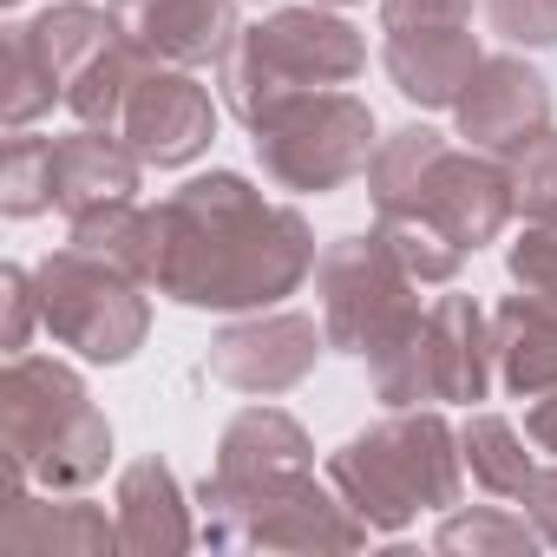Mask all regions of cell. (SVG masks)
Returning a JSON list of instances; mask_svg holds the SVG:
<instances>
[{"mask_svg":"<svg viewBox=\"0 0 557 557\" xmlns=\"http://www.w3.org/2000/svg\"><path fill=\"white\" fill-rule=\"evenodd\" d=\"M112 518H119V544L138 550V557H171V550H190L203 537L190 524V498H184V485L164 459H132L119 472Z\"/></svg>","mask_w":557,"mask_h":557,"instance_id":"obj_18","label":"cell"},{"mask_svg":"<svg viewBox=\"0 0 557 557\" xmlns=\"http://www.w3.org/2000/svg\"><path fill=\"white\" fill-rule=\"evenodd\" d=\"M119 132H125V145H132L151 171H184V164H197V158L210 151V138H216L210 86H203L190 66L138 60L132 92H125V112H119Z\"/></svg>","mask_w":557,"mask_h":557,"instance_id":"obj_10","label":"cell"},{"mask_svg":"<svg viewBox=\"0 0 557 557\" xmlns=\"http://www.w3.org/2000/svg\"><path fill=\"white\" fill-rule=\"evenodd\" d=\"M203 544L210 550H361L368 518L309 472H262V479H197Z\"/></svg>","mask_w":557,"mask_h":557,"instance_id":"obj_5","label":"cell"},{"mask_svg":"<svg viewBox=\"0 0 557 557\" xmlns=\"http://www.w3.org/2000/svg\"><path fill=\"white\" fill-rule=\"evenodd\" d=\"M368 203L374 216H426L440 223L466 256L498 243L511 223V171L498 151H459L433 125H400L368 158Z\"/></svg>","mask_w":557,"mask_h":557,"instance_id":"obj_3","label":"cell"},{"mask_svg":"<svg viewBox=\"0 0 557 557\" xmlns=\"http://www.w3.org/2000/svg\"><path fill=\"white\" fill-rule=\"evenodd\" d=\"M381 27H420V21H472V0H374Z\"/></svg>","mask_w":557,"mask_h":557,"instance_id":"obj_33","label":"cell"},{"mask_svg":"<svg viewBox=\"0 0 557 557\" xmlns=\"http://www.w3.org/2000/svg\"><path fill=\"white\" fill-rule=\"evenodd\" d=\"M73 243L112 256L119 269L138 275V283H151V275H158V203L125 197V203L92 210V216H73Z\"/></svg>","mask_w":557,"mask_h":557,"instance_id":"obj_22","label":"cell"},{"mask_svg":"<svg viewBox=\"0 0 557 557\" xmlns=\"http://www.w3.org/2000/svg\"><path fill=\"white\" fill-rule=\"evenodd\" d=\"M485 21L511 47H531V53L557 47V0H485Z\"/></svg>","mask_w":557,"mask_h":557,"instance_id":"obj_31","label":"cell"},{"mask_svg":"<svg viewBox=\"0 0 557 557\" xmlns=\"http://www.w3.org/2000/svg\"><path fill=\"white\" fill-rule=\"evenodd\" d=\"M329 329L296 309H249L210 335V374L236 394H289L315 374Z\"/></svg>","mask_w":557,"mask_h":557,"instance_id":"obj_11","label":"cell"},{"mask_svg":"<svg viewBox=\"0 0 557 557\" xmlns=\"http://www.w3.org/2000/svg\"><path fill=\"white\" fill-rule=\"evenodd\" d=\"M0 453H8V498L34 479L47 492H86L112 466V420L92 407L86 381L53 355H8L0 374Z\"/></svg>","mask_w":557,"mask_h":557,"instance_id":"obj_2","label":"cell"},{"mask_svg":"<svg viewBox=\"0 0 557 557\" xmlns=\"http://www.w3.org/2000/svg\"><path fill=\"white\" fill-rule=\"evenodd\" d=\"M0 550L8 557H106V550H125L119 544V518H106V505L92 498H0Z\"/></svg>","mask_w":557,"mask_h":557,"instance_id":"obj_15","label":"cell"},{"mask_svg":"<svg viewBox=\"0 0 557 557\" xmlns=\"http://www.w3.org/2000/svg\"><path fill=\"white\" fill-rule=\"evenodd\" d=\"M420 289L407 275V262L394 256V243L381 230H361V236H335L315 262V296H322V329H329V348L374 368L400 348L420 342L426 329V309H420Z\"/></svg>","mask_w":557,"mask_h":557,"instance_id":"obj_7","label":"cell"},{"mask_svg":"<svg viewBox=\"0 0 557 557\" xmlns=\"http://www.w3.org/2000/svg\"><path fill=\"white\" fill-rule=\"evenodd\" d=\"M368 66V40L335 14V8H275L256 27L236 34V47L216 66L223 106L249 125L262 106L289 99V92H322V86H348Z\"/></svg>","mask_w":557,"mask_h":557,"instance_id":"obj_6","label":"cell"},{"mask_svg":"<svg viewBox=\"0 0 557 557\" xmlns=\"http://www.w3.org/2000/svg\"><path fill=\"white\" fill-rule=\"evenodd\" d=\"M0 210L14 223H27L40 210H60V197H53V138L8 132V145H0Z\"/></svg>","mask_w":557,"mask_h":557,"instance_id":"obj_26","label":"cell"},{"mask_svg":"<svg viewBox=\"0 0 557 557\" xmlns=\"http://www.w3.org/2000/svg\"><path fill=\"white\" fill-rule=\"evenodd\" d=\"M145 158L125 145V132H106V125H79L73 138H53V197H60V216H92L106 203H125L138 197L145 184Z\"/></svg>","mask_w":557,"mask_h":557,"instance_id":"obj_16","label":"cell"},{"mask_svg":"<svg viewBox=\"0 0 557 557\" xmlns=\"http://www.w3.org/2000/svg\"><path fill=\"white\" fill-rule=\"evenodd\" d=\"M453 119H459V138L472 151H498L505 158L518 138L550 125V86H544L537 66H524V53H485L472 86H466V99L453 106Z\"/></svg>","mask_w":557,"mask_h":557,"instance_id":"obj_14","label":"cell"},{"mask_svg":"<svg viewBox=\"0 0 557 557\" xmlns=\"http://www.w3.org/2000/svg\"><path fill=\"white\" fill-rule=\"evenodd\" d=\"M27 40H34V53L47 60V73L60 79V92L119 40V21H112V8H92V0H60V8H47V14H34L27 21ZM66 106V99H60Z\"/></svg>","mask_w":557,"mask_h":557,"instance_id":"obj_21","label":"cell"},{"mask_svg":"<svg viewBox=\"0 0 557 557\" xmlns=\"http://www.w3.org/2000/svg\"><path fill=\"white\" fill-rule=\"evenodd\" d=\"M492 315L472 296H440L426 309V381H433V407H472L492 394Z\"/></svg>","mask_w":557,"mask_h":557,"instance_id":"obj_17","label":"cell"},{"mask_svg":"<svg viewBox=\"0 0 557 557\" xmlns=\"http://www.w3.org/2000/svg\"><path fill=\"white\" fill-rule=\"evenodd\" d=\"M0 8H21V0H0Z\"/></svg>","mask_w":557,"mask_h":557,"instance_id":"obj_37","label":"cell"},{"mask_svg":"<svg viewBox=\"0 0 557 557\" xmlns=\"http://www.w3.org/2000/svg\"><path fill=\"white\" fill-rule=\"evenodd\" d=\"M34 283H40V322L60 348H73L92 368H119L145 348L151 335V283H138L132 269H119L99 249H47L34 262Z\"/></svg>","mask_w":557,"mask_h":557,"instance_id":"obj_9","label":"cell"},{"mask_svg":"<svg viewBox=\"0 0 557 557\" xmlns=\"http://www.w3.org/2000/svg\"><path fill=\"white\" fill-rule=\"evenodd\" d=\"M505 171H511V203L531 223H557V125L518 138L505 151Z\"/></svg>","mask_w":557,"mask_h":557,"instance_id":"obj_29","label":"cell"},{"mask_svg":"<svg viewBox=\"0 0 557 557\" xmlns=\"http://www.w3.org/2000/svg\"><path fill=\"white\" fill-rule=\"evenodd\" d=\"M505 269H511V283L524 296L557 309V223H524L518 243L505 249Z\"/></svg>","mask_w":557,"mask_h":557,"instance_id":"obj_30","label":"cell"},{"mask_svg":"<svg viewBox=\"0 0 557 557\" xmlns=\"http://www.w3.org/2000/svg\"><path fill=\"white\" fill-rule=\"evenodd\" d=\"M479 34L472 21H420V27H387L381 66L394 79V92L420 112H453L479 73Z\"/></svg>","mask_w":557,"mask_h":557,"instance_id":"obj_13","label":"cell"},{"mask_svg":"<svg viewBox=\"0 0 557 557\" xmlns=\"http://www.w3.org/2000/svg\"><path fill=\"white\" fill-rule=\"evenodd\" d=\"M0 296H8V355H27L34 322H40V283H34V269L8 262V269H0Z\"/></svg>","mask_w":557,"mask_h":557,"instance_id":"obj_32","label":"cell"},{"mask_svg":"<svg viewBox=\"0 0 557 557\" xmlns=\"http://www.w3.org/2000/svg\"><path fill=\"white\" fill-rule=\"evenodd\" d=\"M459 453H466V472L492 492V498H518L537 472V453H524L518 426L505 413H472L459 426Z\"/></svg>","mask_w":557,"mask_h":557,"instance_id":"obj_23","label":"cell"},{"mask_svg":"<svg viewBox=\"0 0 557 557\" xmlns=\"http://www.w3.org/2000/svg\"><path fill=\"white\" fill-rule=\"evenodd\" d=\"M112 21L138 60L158 66H223L236 47V0H112Z\"/></svg>","mask_w":557,"mask_h":557,"instance_id":"obj_12","label":"cell"},{"mask_svg":"<svg viewBox=\"0 0 557 557\" xmlns=\"http://www.w3.org/2000/svg\"><path fill=\"white\" fill-rule=\"evenodd\" d=\"M132 73H138V53L125 47V34L66 86V112L79 119V125H106V132H119V112H125V92H132Z\"/></svg>","mask_w":557,"mask_h":557,"instance_id":"obj_28","label":"cell"},{"mask_svg":"<svg viewBox=\"0 0 557 557\" xmlns=\"http://www.w3.org/2000/svg\"><path fill=\"white\" fill-rule=\"evenodd\" d=\"M518 505H524V518L537 524V537L557 550V466H537V472H531V485L518 492Z\"/></svg>","mask_w":557,"mask_h":557,"instance_id":"obj_34","label":"cell"},{"mask_svg":"<svg viewBox=\"0 0 557 557\" xmlns=\"http://www.w3.org/2000/svg\"><path fill=\"white\" fill-rule=\"evenodd\" d=\"M374 230L394 243V256L407 262V275L413 283H426V289H446V283H459V269H466V249L440 230V223H426V216H374Z\"/></svg>","mask_w":557,"mask_h":557,"instance_id":"obj_27","label":"cell"},{"mask_svg":"<svg viewBox=\"0 0 557 557\" xmlns=\"http://www.w3.org/2000/svg\"><path fill=\"white\" fill-rule=\"evenodd\" d=\"M315 466V440L296 413L283 407H243L223 440H216V479H262V472H309Z\"/></svg>","mask_w":557,"mask_h":557,"instance_id":"obj_20","label":"cell"},{"mask_svg":"<svg viewBox=\"0 0 557 557\" xmlns=\"http://www.w3.org/2000/svg\"><path fill=\"white\" fill-rule=\"evenodd\" d=\"M315 8H361V0H315Z\"/></svg>","mask_w":557,"mask_h":557,"instance_id":"obj_36","label":"cell"},{"mask_svg":"<svg viewBox=\"0 0 557 557\" xmlns=\"http://www.w3.org/2000/svg\"><path fill=\"white\" fill-rule=\"evenodd\" d=\"M544 537L531 518L518 511H498V505H453L433 531V550L446 557H531Z\"/></svg>","mask_w":557,"mask_h":557,"instance_id":"obj_24","label":"cell"},{"mask_svg":"<svg viewBox=\"0 0 557 557\" xmlns=\"http://www.w3.org/2000/svg\"><path fill=\"white\" fill-rule=\"evenodd\" d=\"M53 99H66V92H60V79L47 73V60L34 53L27 27H0V125H8V132H27L34 119L53 112Z\"/></svg>","mask_w":557,"mask_h":557,"instance_id":"obj_25","label":"cell"},{"mask_svg":"<svg viewBox=\"0 0 557 557\" xmlns=\"http://www.w3.org/2000/svg\"><path fill=\"white\" fill-rule=\"evenodd\" d=\"M322 249L296 203L262 197L243 171H203L158 203L151 289L177 309L249 315L275 309L315 275Z\"/></svg>","mask_w":557,"mask_h":557,"instance_id":"obj_1","label":"cell"},{"mask_svg":"<svg viewBox=\"0 0 557 557\" xmlns=\"http://www.w3.org/2000/svg\"><path fill=\"white\" fill-rule=\"evenodd\" d=\"M524 440H531L537 453H550V459H557V387L531 400V413H524Z\"/></svg>","mask_w":557,"mask_h":557,"instance_id":"obj_35","label":"cell"},{"mask_svg":"<svg viewBox=\"0 0 557 557\" xmlns=\"http://www.w3.org/2000/svg\"><path fill=\"white\" fill-rule=\"evenodd\" d=\"M492 361H498L505 394H518V400L550 394L557 387V309L524 289L505 296L492 309Z\"/></svg>","mask_w":557,"mask_h":557,"instance_id":"obj_19","label":"cell"},{"mask_svg":"<svg viewBox=\"0 0 557 557\" xmlns=\"http://www.w3.org/2000/svg\"><path fill=\"white\" fill-rule=\"evenodd\" d=\"M329 485L387 537L407 531L420 511H453L466 485L459 426L440 407H387V420L329 453Z\"/></svg>","mask_w":557,"mask_h":557,"instance_id":"obj_4","label":"cell"},{"mask_svg":"<svg viewBox=\"0 0 557 557\" xmlns=\"http://www.w3.org/2000/svg\"><path fill=\"white\" fill-rule=\"evenodd\" d=\"M249 145L283 190L329 197L348 177H368L381 125H374L368 99H355L342 86H322V92H289V99L262 106L249 119Z\"/></svg>","mask_w":557,"mask_h":557,"instance_id":"obj_8","label":"cell"}]
</instances>
